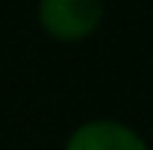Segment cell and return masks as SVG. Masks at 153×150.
I'll return each mask as SVG.
<instances>
[{"instance_id":"cell-1","label":"cell","mask_w":153,"mask_h":150,"mask_svg":"<svg viewBox=\"0 0 153 150\" xmlns=\"http://www.w3.org/2000/svg\"><path fill=\"white\" fill-rule=\"evenodd\" d=\"M103 0H38L36 21L38 27L62 44L85 41L103 24Z\"/></svg>"},{"instance_id":"cell-2","label":"cell","mask_w":153,"mask_h":150,"mask_svg":"<svg viewBox=\"0 0 153 150\" xmlns=\"http://www.w3.org/2000/svg\"><path fill=\"white\" fill-rule=\"evenodd\" d=\"M65 150H150L147 141L141 138V132H135L124 121L112 118H94L79 124L68 141Z\"/></svg>"}]
</instances>
